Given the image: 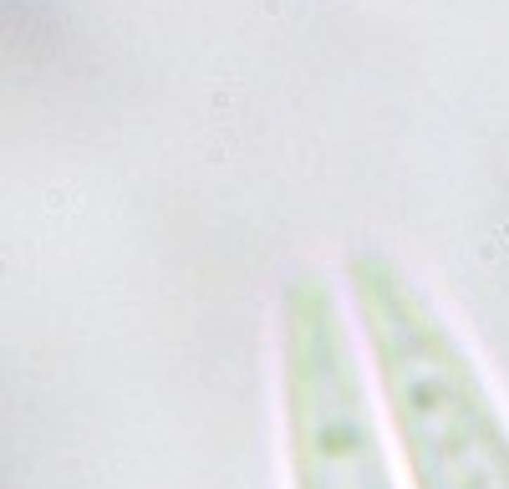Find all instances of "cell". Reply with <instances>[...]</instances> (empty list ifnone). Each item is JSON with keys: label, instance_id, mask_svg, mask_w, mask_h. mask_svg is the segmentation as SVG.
Wrapping results in <instances>:
<instances>
[{"label": "cell", "instance_id": "obj_1", "mask_svg": "<svg viewBox=\"0 0 509 489\" xmlns=\"http://www.w3.org/2000/svg\"><path fill=\"white\" fill-rule=\"evenodd\" d=\"M347 296L413 489H509V423L438 306L382 250L347 260Z\"/></svg>", "mask_w": 509, "mask_h": 489}, {"label": "cell", "instance_id": "obj_2", "mask_svg": "<svg viewBox=\"0 0 509 489\" xmlns=\"http://www.w3.org/2000/svg\"><path fill=\"white\" fill-rule=\"evenodd\" d=\"M281 402L290 489H397L342 296L321 270L290 275L281 296Z\"/></svg>", "mask_w": 509, "mask_h": 489}]
</instances>
